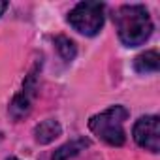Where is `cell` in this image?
I'll list each match as a JSON object with an SVG mask.
<instances>
[{
	"mask_svg": "<svg viewBox=\"0 0 160 160\" xmlns=\"http://www.w3.org/2000/svg\"><path fill=\"white\" fill-rule=\"evenodd\" d=\"M113 21L117 27L119 40L126 47H138L145 43L152 34V21L145 6L139 4L122 6L113 15Z\"/></svg>",
	"mask_w": 160,
	"mask_h": 160,
	"instance_id": "6da1fadb",
	"label": "cell"
},
{
	"mask_svg": "<svg viewBox=\"0 0 160 160\" xmlns=\"http://www.w3.org/2000/svg\"><path fill=\"white\" fill-rule=\"evenodd\" d=\"M126 119H128V109L124 106H111L109 109L92 115L89 121V128L108 145L121 147L126 141V132H124Z\"/></svg>",
	"mask_w": 160,
	"mask_h": 160,
	"instance_id": "7a4b0ae2",
	"label": "cell"
},
{
	"mask_svg": "<svg viewBox=\"0 0 160 160\" xmlns=\"http://www.w3.org/2000/svg\"><path fill=\"white\" fill-rule=\"evenodd\" d=\"M104 10L102 2H79L70 13L68 23L85 36H96L104 27Z\"/></svg>",
	"mask_w": 160,
	"mask_h": 160,
	"instance_id": "3957f363",
	"label": "cell"
},
{
	"mask_svg": "<svg viewBox=\"0 0 160 160\" xmlns=\"http://www.w3.org/2000/svg\"><path fill=\"white\" fill-rule=\"evenodd\" d=\"M132 136L141 149L158 152L160 151V119L156 115H147L138 119V122L134 124Z\"/></svg>",
	"mask_w": 160,
	"mask_h": 160,
	"instance_id": "277c9868",
	"label": "cell"
},
{
	"mask_svg": "<svg viewBox=\"0 0 160 160\" xmlns=\"http://www.w3.org/2000/svg\"><path fill=\"white\" fill-rule=\"evenodd\" d=\"M36 79H38V66H34V70L27 75L21 92H17L13 102L10 104V115L15 121L27 117L32 109V100L36 96Z\"/></svg>",
	"mask_w": 160,
	"mask_h": 160,
	"instance_id": "5b68a950",
	"label": "cell"
},
{
	"mask_svg": "<svg viewBox=\"0 0 160 160\" xmlns=\"http://www.w3.org/2000/svg\"><path fill=\"white\" fill-rule=\"evenodd\" d=\"M62 134V126L58 121L55 119H47L43 122H40L36 128H34V139L42 145H47L51 141H55L58 136Z\"/></svg>",
	"mask_w": 160,
	"mask_h": 160,
	"instance_id": "8992f818",
	"label": "cell"
},
{
	"mask_svg": "<svg viewBox=\"0 0 160 160\" xmlns=\"http://www.w3.org/2000/svg\"><path fill=\"white\" fill-rule=\"evenodd\" d=\"M89 145H91V141H89L87 138H83V136H81V138H75V139L64 143L62 147H58V149L53 152L51 160H70V158H73L75 154H79L81 151H85Z\"/></svg>",
	"mask_w": 160,
	"mask_h": 160,
	"instance_id": "52a82bcc",
	"label": "cell"
},
{
	"mask_svg": "<svg viewBox=\"0 0 160 160\" xmlns=\"http://www.w3.org/2000/svg\"><path fill=\"white\" fill-rule=\"evenodd\" d=\"M158 68H160V57H158V51L154 49L138 55L134 60V70L138 73H152V72H158Z\"/></svg>",
	"mask_w": 160,
	"mask_h": 160,
	"instance_id": "ba28073f",
	"label": "cell"
},
{
	"mask_svg": "<svg viewBox=\"0 0 160 160\" xmlns=\"http://www.w3.org/2000/svg\"><path fill=\"white\" fill-rule=\"evenodd\" d=\"M55 47H57L58 55H60L66 62H72V60L75 58V55H77L75 43H73L70 38H66V36H57V38H55Z\"/></svg>",
	"mask_w": 160,
	"mask_h": 160,
	"instance_id": "9c48e42d",
	"label": "cell"
},
{
	"mask_svg": "<svg viewBox=\"0 0 160 160\" xmlns=\"http://www.w3.org/2000/svg\"><path fill=\"white\" fill-rule=\"evenodd\" d=\"M6 10H8V2H0V15H2Z\"/></svg>",
	"mask_w": 160,
	"mask_h": 160,
	"instance_id": "30bf717a",
	"label": "cell"
},
{
	"mask_svg": "<svg viewBox=\"0 0 160 160\" xmlns=\"http://www.w3.org/2000/svg\"><path fill=\"white\" fill-rule=\"evenodd\" d=\"M6 160H19V158H15V156H10V158H6Z\"/></svg>",
	"mask_w": 160,
	"mask_h": 160,
	"instance_id": "8fae6325",
	"label": "cell"
}]
</instances>
